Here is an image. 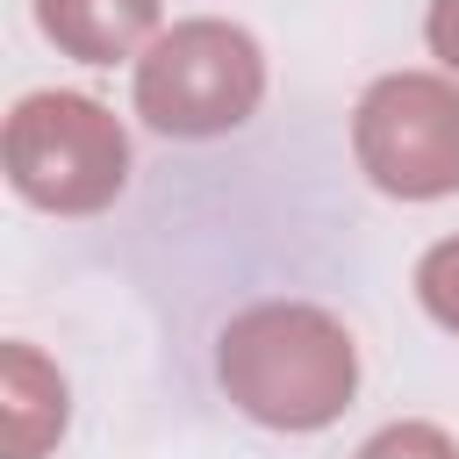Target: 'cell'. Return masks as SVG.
<instances>
[{"label": "cell", "instance_id": "cell-1", "mask_svg": "<svg viewBox=\"0 0 459 459\" xmlns=\"http://www.w3.org/2000/svg\"><path fill=\"white\" fill-rule=\"evenodd\" d=\"M222 394L265 430H323L351 409L359 344L316 301H251L215 337Z\"/></svg>", "mask_w": 459, "mask_h": 459}, {"label": "cell", "instance_id": "cell-2", "mask_svg": "<svg viewBox=\"0 0 459 459\" xmlns=\"http://www.w3.org/2000/svg\"><path fill=\"white\" fill-rule=\"evenodd\" d=\"M0 158L14 194L50 215H93L129 186V129L86 93H22Z\"/></svg>", "mask_w": 459, "mask_h": 459}, {"label": "cell", "instance_id": "cell-3", "mask_svg": "<svg viewBox=\"0 0 459 459\" xmlns=\"http://www.w3.org/2000/svg\"><path fill=\"white\" fill-rule=\"evenodd\" d=\"M258 93H265L258 36L222 14H186L136 57V115L158 136H222L251 122Z\"/></svg>", "mask_w": 459, "mask_h": 459}, {"label": "cell", "instance_id": "cell-4", "mask_svg": "<svg viewBox=\"0 0 459 459\" xmlns=\"http://www.w3.org/2000/svg\"><path fill=\"white\" fill-rule=\"evenodd\" d=\"M359 172L394 201H437L459 186V79L387 72L351 108Z\"/></svg>", "mask_w": 459, "mask_h": 459}, {"label": "cell", "instance_id": "cell-5", "mask_svg": "<svg viewBox=\"0 0 459 459\" xmlns=\"http://www.w3.org/2000/svg\"><path fill=\"white\" fill-rule=\"evenodd\" d=\"M72 394L36 344H0V459H43L65 437Z\"/></svg>", "mask_w": 459, "mask_h": 459}, {"label": "cell", "instance_id": "cell-6", "mask_svg": "<svg viewBox=\"0 0 459 459\" xmlns=\"http://www.w3.org/2000/svg\"><path fill=\"white\" fill-rule=\"evenodd\" d=\"M43 36L79 57V65H115V57H143L165 29H158V0H36Z\"/></svg>", "mask_w": 459, "mask_h": 459}, {"label": "cell", "instance_id": "cell-7", "mask_svg": "<svg viewBox=\"0 0 459 459\" xmlns=\"http://www.w3.org/2000/svg\"><path fill=\"white\" fill-rule=\"evenodd\" d=\"M416 301L430 308V323H445L459 337V237H445L416 258Z\"/></svg>", "mask_w": 459, "mask_h": 459}, {"label": "cell", "instance_id": "cell-8", "mask_svg": "<svg viewBox=\"0 0 459 459\" xmlns=\"http://www.w3.org/2000/svg\"><path fill=\"white\" fill-rule=\"evenodd\" d=\"M359 459H459V445L437 423H387L359 445Z\"/></svg>", "mask_w": 459, "mask_h": 459}, {"label": "cell", "instance_id": "cell-9", "mask_svg": "<svg viewBox=\"0 0 459 459\" xmlns=\"http://www.w3.org/2000/svg\"><path fill=\"white\" fill-rule=\"evenodd\" d=\"M423 36H430V57H437L445 72H459V0H430Z\"/></svg>", "mask_w": 459, "mask_h": 459}]
</instances>
